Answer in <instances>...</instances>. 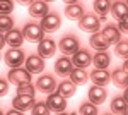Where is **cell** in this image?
<instances>
[{"instance_id": "obj_27", "label": "cell", "mask_w": 128, "mask_h": 115, "mask_svg": "<svg viewBox=\"0 0 128 115\" xmlns=\"http://www.w3.org/2000/svg\"><path fill=\"white\" fill-rule=\"evenodd\" d=\"M75 91H77V86L72 83V81H62L58 84V89H56V93H60L62 96H65V98H70V96L75 95Z\"/></svg>"}, {"instance_id": "obj_5", "label": "cell", "mask_w": 128, "mask_h": 115, "mask_svg": "<svg viewBox=\"0 0 128 115\" xmlns=\"http://www.w3.org/2000/svg\"><path fill=\"white\" fill-rule=\"evenodd\" d=\"M58 48L60 52L65 55V57H68V55H75L77 52H79V41L75 36H63V38L60 40L58 43Z\"/></svg>"}, {"instance_id": "obj_15", "label": "cell", "mask_w": 128, "mask_h": 115, "mask_svg": "<svg viewBox=\"0 0 128 115\" xmlns=\"http://www.w3.org/2000/svg\"><path fill=\"white\" fill-rule=\"evenodd\" d=\"M55 52H56V43H55L51 38H44L40 45H38V55H40L41 58L53 57Z\"/></svg>"}, {"instance_id": "obj_39", "label": "cell", "mask_w": 128, "mask_h": 115, "mask_svg": "<svg viewBox=\"0 0 128 115\" xmlns=\"http://www.w3.org/2000/svg\"><path fill=\"white\" fill-rule=\"evenodd\" d=\"M123 96H125V100H126V101H128V88H126V89H125V93H123Z\"/></svg>"}, {"instance_id": "obj_32", "label": "cell", "mask_w": 128, "mask_h": 115, "mask_svg": "<svg viewBox=\"0 0 128 115\" xmlns=\"http://www.w3.org/2000/svg\"><path fill=\"white\" fill-rule=\"evenodd\" d=\"M38 88L32 86V84H24V86L17 88V95H24V96H34Z\"/></svg>"}, {"instance_id": "obj_6", "label": "cell", "mask_w": 128, "mask_h": 115, "mask_svg": "<svg viewBox=\"0 0 128 115\" xmlns=\"http://www.w3.org/2000/svg\"><path fill=\"white\" fill-rule=\"evenodd\" d=\"M46 105H48V108L51 112L62 113V112L67 108V98L62 96L60 93H51V95H48V98H46Z\"/></svg>"}, {"instance_id": "obj_4", "label": "cell", "mask_w": 128, "mask_h": 115, "mask_svg": "<svg viewBox=\"0 0 128 115\" xmlns=\"http://www.w3.org/2000/svg\"><path fill=\"white\" fill-rule=\"evenodd\" d=\"M5 64L9 65V69H19L22 64H26V58H24V52L19 48H9L4 55Z\"/></svg>"}, {"instance_id": "obj_23", "label": "cell", "mask_w": 128, "mask_h": 115, "mask_svg": "<svg viewBox=\"0 0 128 115\" xmlns=\"http://www.w3.org/2000/svg\"><path fill=\"white\" fill-rule=\"evenodd\" d=\"M89 43H90V47L94 48V50H99V52H106L108 47H109V43L104 40L102 33H94V34H90V36H89Z\"/></svg>"}, {"instance_id": "obj_7", "label": "cell", "mask_w": 128, "mask_h": 115, "mask_svg": "<svg viewBox=\"0 0 128 115\" xmlns=\"http://www.w3.org/2000/svg\"><path fill=\"white\" fill-rule=\"evenodd\" d=\"M36 88L40 89L41 93L51 95V93H56L55 89H58V84H56V81H55V77H53V76H50V74H44V76L38 77Z\"/></svg>"}, {"instance_id": "obj_24", "label": "cell", "mask_w": 128, "mask_h": 115, "mask_svg": "<svg viewBox=\"0 0 128 115\" xmlns=\"http://www.w3.org/2000/svg\"><path fill=\"white\" fill-rule=\"evenodd\" d=\"M5 40H7V45L10 48H20L22 41H24V34H22V31H19V29H12L10 33L5 34Z\"/></svg>"}, {"instance_id": "obj_35", "label": "cell", "mask_w": 128, "mask_h": 115, "mask_svg": "<svg viewBox=\"0 0 128 115\" xmlns=\"http://www.w3.org/2000/svg\"><path fill=\"white\" fill-rule=\"evenodd\" d=\"M0 89H2V91H0L2 95H7V91H9V81H7V79H2V81H0Z\"/></svg>"}, {"instance_id": "obj_43", "label": "cell", "mask_w": 128, "mask_h": 115, "mask_svg": "<svg viewBox=\"0 0 128 115\" xmlns=\"http://www.w3.org/2000/svg\"><path fill=\"white\" fill-rule=\"evenodd\" d=\"M104 115H113V113H104Z\"/></svg>"}, {"instance_id": "obj_42", "label": "cell", "mask_w": 128, "mask_h": 115, "mask_svg": "<svg viewBox=\"0 0 128 115\" xmlns=\"http://www.w3.org/2000/svg\"><path fill=\"white\" fill-rule=\"evenodd\" d=\"M123 115H128V112H125V113H123Z\"/></svg>"}, {"instance_id": "obj_37", "label": "cell", "mask_w": 128, "mask_h": 115, "mask_svg": "<svg viewBox=\"0 0 128 115\" xmlns=\"http://www.w3.org/2000/svg\"><path fill=\"white\" fill-rule=\"evenodd\" d=\"M5 45H7V40H5V34H2V36H0V47L4 48Z\"/></svg>"}, {"instance_id": "obj_26", "label": "cell", "mask_w": 128, "mask_h": 115, "mask_svg": "<svg viewBox=\"0 0 128 115\" xmlns=\"http://www.w3.org/2000/svg\"><path fill=\"white\" fill-rule=\"evenodd\" d=\"M68 77H70V81H72L75 86H84L89 79H90L89 74L86 72V69H74V72H72Z\"/></svg>"}, {"instance_id": "obj_19", "label": "cell", "mask_w": 128, "mask_h": 115, "mask_svg": "<svg viewBox=\"0 0 128 115\" xmlns=\"http://www.w3.org/2000/svg\"><path fill=\"white\" fill-rule=\"evenodd\" d=\"M111 64V57L108 52H98L92 57V65L99 70H108V65Z\"/></svg>"}, {"instance_id": "obj_38", "label": "cell", "mask_w": 128, "mask_h": 115, "mask_svg": "<svg viewBox=\"0 0 128 115\" xmlns=\"http://www.w3.org/2000/svg\"><path fill=\"white\" fill-rule=\"evenodd\" d=\"M121 69H123V70H125V72L128 74V58L125 60V64H123V67H121Z\"/></svg>"}, {"instance_id": "obj_17", "label": "cell", "mask_w": 128, "mask_h": 115, "mask_svg": "<svg viewBox=\"0 0 128 115\" xmlns=\"http://www.w3.org/2000/svg\"><path fill=\"white\" fill-rule=\"evenodd\" d=\"M84 7L80 4H75V2H68L65 5V17L72 21H80L84 17Z\"/></svg>"}, {"instance_id": "obj_13", "label": "cell", "mask_w": 128, "mask_h": 115, "mask_svg": "<svg viewBox=\"0 0 128 115\" xmlns=\"http://www.w3.org/2000/svg\"><path fill=\"white\" fill-rule=\"evenodd\" d=\"M87 96H89V101H90V103H94V105H101V103L106 101L108 91H106V88L94 86V84H92V86L89 88V91H87Z\"/></svg>"}, {"instance_id": "obj_36", "label": "cell", "mask_w": 128, "mask_h": 115, "mask_svg": "<svg viewBox=\"0 0 128 115\" xmlns=\"http://www.w3.org/2000/svg\"><path fill=\"white\" fill-rule=\"evenodd\" d=\"M5 115H24L22 112H19V110H16V108H12V110H9Z\"/></svg>"}, {"instance_id": "obj_16", "label": "cell", "mask_w": 128, "mask_h": 115, "mask_svg": "<svg viewBox=\"0 0 128 115\" xmlns=\"http://www.w3.org/2000/svg\"><path fill=\"white\" fill-rule=\"evenodd\" d=\"M102 33V36L104 40L108 41L109 45H118L120 41H121V31H120L118 26H113V24H108L106 28L101 31Z\"/></svg>"}, {"instance_id": "obj_28", "label": "cell", "mask_w": 128, "mask_h": 115, "mask_svg": "<svg viewBox=\"0 0 128 115\" xmlns=\"http://www.w3.org/2000/svg\"><path fill=\"white\" fill-rule=\"evenodd\" d=\"M12 29H16L14 28L12 17H10V16H0V33H2V34H7Z\"/></svg>"}, {"instance_id": "obj_8", "label": "cell", "mask_w": 128, "mask_h": 115, "mask_svg": "<svg viewBox=\"0 0 128 115\" xmlns=\"http://www.w3.org/2000/svg\"><path fill=\"white\" fill-rule=\"evenodd\" d=\"M40 24H41V28H43L44 33H55L62 26V17H60L58 14H55V12H50L44 19H41Z\"/></svg>"}, {"instance_id": "obj_40", "label": "cell", "mask_w": 128, "mask_h": 115, "mask_svg": "<svg viewBox=\"0 0 128 115\" xmlns=\"http://www.w3.org/2000/svg\"><path fill=\"white\" fill-rule=\"evenodd\" d=\"M55 115H68V113H65V112H62V113H55Z\"/></svg>"}, {"instance_id": "obj_41", "label": "cell", "mask_w": 128, "mask_h": 115, "mask_svg": "<svg viewBox=\"0 0 128 115\" xmlns=\"http://www.w3.org/2000/svg\"><path fill=\"white\" fill-rule=\"evenodd\" d=\"M68 115H77V112H70V113Z\"/></svg>"}, {"instance_id": "obj_25", "label": "cell", "mask_w": 128, "mask_h": 115, "mask_svg": "<svg viewBox=\"0 0 128 115\" xmlns=\"http://www.w3.org/2000/svg\"><path fill=\"white\" fill-rule=\"evenodd\" d=\"M111 112L116 115H123L128 112V101L125 100V96H114L111 100Z\"/></svg>"}, {"instance_id": "obj_14", "label": "cell", "mask_w": 128, "mask_h": 115, "mask_svg": "<svg viewBox=\"0 0 128 115\" xmlns=\"http://www.w3.org/2000/svg\"><path fill=\"white\" fill-rule=\"evenodd\" d=\"M72 62H74L75 69H86L92 65V55L87 50H79L75 55H72Z\"/></svg>"}, {"instance_id": "obj_20", "label": "cell", "mask_w": 128, "mask_h": 115, "mask_svg": "<svg viewBox=\"0 0 128 115\" xmlns=\"http://www.w3.org/2000/svg\"><path fill=\"white\" fill-rule=\"evenodd\" d=\"M111 16L118 21V22L121 19H125V17L128 16V4H126V2H123V0H120V2H113Z\"/></svg>"}, {"instance_id": "obj_31", "label": "cell", "mask_w": 128, "mask_h": 115, "mask_svg": "<svg viewBox=\"0 0 128 115\" xmlns=\"http://www.w3.org/2000/svg\"><path fill=\"white\" fill-rule=\"evenodd\" d=\"M50 110L48 105H46V101H38L36 105L32 106V110H31V115H50Z\"/></svg>"}, {"instance_id": "obj_22", "label": "cell", "mask_w": 128, "mask_h": 115, "mask_svg": "<svg viewBox=\"0 0 128 115\" xmlns=\"http://www.w3.org/2000/svg\"><path fill=\"white\" fill-rule=\"evenodd\" d=\"M111 7H113V4L108 2V0H96L94 2V12L101 21L106 19V16L111 12Z\"/></svg>"}, {"instance_id": "obj_18", "label": "cell", "mask_w": 128, "mask_h": 115, "mask_svg": "<svg viewBox=\"0 0 128 115\" xmlns=\"http://www.w3.org/2000/svg\"><path fill=\"white\" fill-rule=\"evenodd\" d=\"M89 77L92 79V84L94 86H106L108 83H111V74H109L108 70H99V69H94Z\"/></svg>"}, {"instance_id": "obj_29", "label": "cell", "mask_w": 128, "mask_h": 115, "mask_svg": "<svg viewBox=\"0 0 128 115\" xmlns=\"http://www.w3.org/2000/svg\"><path fill=\"white\" fill-rule=\"evenodd\" d=\"M114 53L118 55L120 58H128V41L126 40H121L118 45H114Z\"/></svg>"}, {"instance_id": "obj_33", "label": "cell", "mask_w": 128, "mask_h": 115, "mask_svg": "<svg viewBox=\"0 0 128 115\" xmlns=\"http://www.w3.org/2000/svg\"><path fill=\"white\" fill-rule=\"evenodd\" d=\"M12 10H14V2H7V0L0 2V14L2 16H10Z\"/></svg>"}, {"instance_id": "obj_44", "label": "cell", "mask_w": 128, "mask_h": 115, "mask_svg": "<svg viewBox=\"0 0 128 115\" xmlns=\"http://www.w3.org/2000/svg\"><path fill=\"white\" fill-rule=\"evenodd\" d=\"M126 4H128V2H126Z\"/></svg>"}, {"instance_id": "obj_1", "label": "cell", "mask_w": 128, "mask_h": 115, "mask_svg": "<svg viewBox=\"0 0 128 115\" xmlns=\"http://www.w3.org/2000/svg\"><path fill=\"white\" fill-rule=\"evenodd\" d=\"M22 34H24V40H28L29 43H38L40 45L44 40V31L41 28V24H36V22H28L22 29Z\"/></svg>"}, {"instance_id": "obj_2", "label": "cell", "mask_w": 128, "mask_h": 115, "mask_svg": "<svg viewBox=\"0 0 128 115\" xmlns=\"http://www.w3.org/2000/svg\"><path fill=\"white\" fill-rule=\"evenodd\" d=\"M7 81L10 84H16V86H24V84H31V72L28 69H10L9 76H7Z\"/></svg>"}, {"instance_id": "obj_34", "label": "cell", "mask_w": 128, "mask_h": 115, "mask_svg": "<svg viewBox=\"0 0 128 115\" xmlns=\"http://www.w3.org/2000/svg\"><path fill=\"white\" fill-rule=\"evenodd\" d=\"M118 28H120V31H121V33H128V16L125 17V19H121L118 22Z\"/></svg>"}, {"instance_id": "obj_30", "label": "cell", "mask_w": 128, "mask_h": 115, "mask_svg": "<svg viewBox=\"0 0 128 115\" xmlns=\"http://www.w3.org/2000/svg\"><path fill=\"white\" fill-rule=\"evenodd\" d=\"M79 112H80V115H98V113H99L98 105H94V103H90V101L82 103Z\"/></svg>"}, {"instance_id": "obj_21", "label": "cell", "mask_w": 128, "mask_h": 115, "mask_svg": "<svg viewBox=\"0 0 128 115\" xmlns=\"http://www.w3.org/2000/svg\"><path fill=\"white\" fill-rule=\"evenodd\" d=\"M111 83L116 88H123L126 89L128 88V74L123 70V69H116L111 72Z\"/></svg>"}, {"instance_id": "obj_11", "label": "cell", "mask_w": 128, "mask_h": 115, "mask_svg": "<svg viewBox=\"0 0 128 115\" xmlns=\"http://www.w3.org/2000/svg\"><path fill=\"white\" fill-rule=\"evenodd\" d=\"M24 69H28L31 74H41L44 70V58H41L40 55H29L26 57Z\"/></svg>"}, {"instance_id": "obj_10", "label": "cell", "mask_w": 128, "mask_h": 115, "mask_svg": "<svg viewBox=\"0 0 128 115\" xmlns=\"http://www.w3.org/2000/svg\"><path fill=\"white\" fill-rule=\"evenodd\" d=\"M36 105L34 101V96H24V95H16L14 100H12V106L19 112H28V110H32V106Z\"/></svg>"}, {"instance_id": "obj_3", "label": "cell", "mask_w": 128, "mask_h": 115, "mask_svg": "<svg viewBox=\"0 0 128 115\" xmlns=\"http://www.w3.org/2000/svg\"><path fill=\"white\" fill-rule=\"evenodd\" d=\"M99 28H101V19H99L96 14H86L82 19L79 21V29L84 31V33H99Z\"/></svg>"}, {"instance_id": "obj_12", "label": "cell", "mask_w": 128, "mask_h": 115, "mask_svg": "<svg viewBox=\"0 0 128 115\" xmlns=\"http://www.w3.org/2000/svg\"><path fill=\"white\" fill-rule=\"evenodd\" d=\"M74 69H75V65H74V62H72V58L68 57H60L56 62H55V72L58 74V76H70L72 72H74Z\"/></svg>"}, {"instance_id": "obj_9", "label": "cell", "mask_w": 128, "mask_h": 115, "mask_svg": "<svg viewBox=\"0 0 128 115\" xmlns=\"http://www.w3.org/2000/svg\"><path fill=\"white\" fill-rule=\"evenodd\" d=\"M31 17H38V19H44L50 14V5L43 0H36V2H31L29 9H28Z\"/></svg>"}]
</instances>
